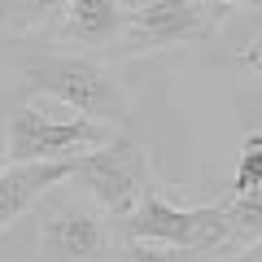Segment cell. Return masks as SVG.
Returning a JSON list of instances; mask_svg holds the SVG:
<instances>
[{
	"label": "cell",
	"mask_w": 262,
	"mask_h": 262,
	"mask_svg": "<svg viewBox=\"0 0 262 262\" xmlns=\"http://www.w3.org/2000/svg\"><path fill=\"white\" fill-rule=\"evenodd\" d=\"M5 66L13 70L18 88H27V92L57 96V101L70 105L79 118L101 122V127H110V131L127 127V92H122L118 79L105 70L101 57L31 48V53H9Z\"/></svg>",
	"instance_id": "6da1fadb"
},
{
	"label": "cell",
	"mask_w": 262,
	"mask_h": 262,
	"mask_svg": "<svg viewBox=\"0 0 262 262\" xmlns=\"http://www.w3.org/2000/svg\"><path fill=\"white\" fill-rule=\"evenodd\" d=\"M118 227L79 188H53L35 214V262H114Z\"/></svg>",
	"instance_id": "7a4b0ae2"
},
{
	"label": "cell",
	"mask_w": 262,
	"mask_h": 262,
	"mask_svg": "<svg viewBox=\"0 0 262 262\" xmlns=\"http://www.w3.org/2000/svg\"><path fill=\"white\" fill-rule=\"evenodd\" d=\"M70 179H75L79 192L92 196L96 210L118 227L122 219H131L140 210V201L153 192V162H149V149H144L140 140L114 136L101 149L79 153Z\"/></svg>",
	"instance_id": "3957f363"
},
{
	"label": "cell",
	"mask_w": 262,
	"mask_h": 262,
	"mask_svg": "<svg viewBox=\"0 0 262 262\" xmlns=\"http://www.w3.org/2000/svg\"><path fill=\"white\" fill-rule=\"evenodd\" d=\"M227 9L214 0H153L144 9L127 13L118 39L105 48V61H131V57H149L162 48L179 44H206L223 27Z\"/></svg>",
	"instance_id": "277c9868"
},
{
	"label": "cell",
	"mask_w": 262,
	"mask_h": 262,
	"mask_svg": "<svg viewBox=\"0 0 262 262\" xmlns=\"http://www.w3.org/2000/svg\"><path fill=\"white\" fill-rule=\"evenodd\" d=\"M118 241L131 245H166L179 253H219L227 245L223 201L210 206H170L166 196L149 192L140 210L118 223Z\"/></svg>",
	"instance_id": "5b68a950"
},
{
	"label": "cell",
	"mask_w": 262,
	"mask_h": 262,
	"mask_svg": "<svg viewBox=\"0 0 262 262\" xmlns=\"http://www.w3.org/2000/svg\"><path fill=\"white\" fill-rule=\"evenodd\" d=\"M118 131L101 127L88 118H48L39 105L22 101L9 114L5 127V144H9V166H27V162H61V158H79V153L101 149L105 140H114Z\"/></svg>",
	"instance_id": "8992f818"
},
{
	"label": "cell",
	"mask_w": 262,
	"mask_h": 262,
	"mask_svg": "<svg viewBox=\"0 0 262 262\" xmlns=\"http://www.w3.org/2000/svg\"><path fill=\"white\" fill-rule=\"evenodd\" d=\"M79 158H61V162H27V166H9L0 170V236L9 232L31 206H39L53 188H61L75 175Z\"/></svg>",
	"instance_id": "52a82bcc"
},
{
	"label": "cell",
	"mask_w": 262,
	"mask_h": 262,
	"mask_svg": "<svg viewBox=\"0 0 262 262\" xmlns=\"http://www.w3.org/2000/svg\"><path fill=\"white\" fill-rule=\"evenodd\" d=\"M122 22H127V9L118 0H70L66 5V22H61V35L79 48H105L118 39Z\"/></svg>",
	"instance_id": "ba28073f"
},
{
	"label": "cell",
	"mask_w": 262,
	"mask_h": 262,
	"mask_svg": "<svg viewBox=\"0 0 262 262\" xmlns=\"http://www.w3.org/2000/svg\"><path fill=\"white\" fill-rule=\"evenodd\" d=\"M223 201V214H227V245L223 249H249V245L262 241V184L253 192L241 196H219Z\"/></svg>",
	"instance_id": "9c48e42d"
},
{
	"label": "cell",
	"mask_w": 262,
	"mask_h": 262,
	"mask_svg": "<svg viewBox=\"0 0 262 262\" xmlns=\"http://www.w3.org/2000/svg\"><path fill=\"white\" fill-rule=\"evenodd\" d=\"M258 184H262V131H253V136H245V144H241V166H236V175H232V184H227L223 196L253 192Z\"/></svg>",
	"instance_id": "30bf717a"
},
{
	"label": "cell",
	"mask_w": 262,
	"mask_h": 262,
	"mask_svg": "<svg viewBox=\"0 0 262 262\" xmlns=\"http://www.w3.org/2000/svg\"><path fill=\"white\" fill-rule=\"evenodd\" d=\"M114 262H192V253H179V249H166V245H131L122 241Z\"/></svg>",
	"instance_id": "8fae6325"
},
{
	"label": "cell",
	"mask_w": 262,
	"mask_h": 262,
	"mask_svg": "<svg viewBox=\"0 0 262 262\" xmlns=\"http://www.w3.org/2000/svg\"><path fill=\"white\" fill-rule=\"evenodd\" d=\"M66 5H70V0H22V9H27V22H31V27H44V22L61 18Z\"/></svg>",
	"instance_id": "7c38bea8"
},
{
	"label": "cell",
	"mask_w": 262,
	"mask_h": 262,
	"mask_svg": "<svg viewBox=\"0 0 262 262\" xmlns=\"http://www.w3.org/2000/svg\"><path fill=\"white\" fill-rule=\"evenodd\" d=\"M227 262H262V241H258V245H249L245 253H236V258H227Z\"/></svg>",
	"instance_id": "4fadbf2b"
},
{
	"label": "cell",
	"mask_w": 262,
	"mask_h": 262,
	"mask_svg": "<svg viewBox=\"0 0 262 262\" xmlns=\"http://www.w3.org/2000/svg\"><path fill=\"white\" fill-rule=\"evenodd\" d=\"M241 61H245V66H262V44L245 48V53H241Z\"/></svg>",
	"instance_id": "5bb4252c"
},
{
	"label": "cell",
	"mask_w": 262,
	"mask_h": 262,
	"mask_svg": "<svg viewBox=\"0 0 262 262\" xmlns=\"http://www.w3.org/2000/svg\"><path fill=\"white\" fill-rule=\"evenodd\" d=\"M214 5H223V9H236V5H241V9H253V5H262V0H214Z\"/></svg>",
	"instance_id": "9a60e30c"
},
{
	"label": "cell",
	"mask_w": 262,
	"mask_h": 262,
	"mask_svg": "<svg viewBox=\"0 0 262 262\" xmlns=\"http://www.w3.org/2000/svg\"><path fill=\"white\" fill-rule=\"evenodd\" d=\"M0 170H9V144H5V127H0Z\"/></svg>",
	"instance_id": "2e32d148"
},
{
	"label": "cell",
	"mask_w": 262,
	"mask_h": 262,
	"mask_svg": "<svg viewBox=\"0 0 262 262\" xmlns=\"http://www.w3.org/2000/svg\"><path fill=\"white\" fill-rule=\"evenodd\" d=\"M118 5H122L127 13H136V9H144V5H153V0H118Z\"/></svg>",
	"instance_id": "e0dca14e"
}]
</instances>
